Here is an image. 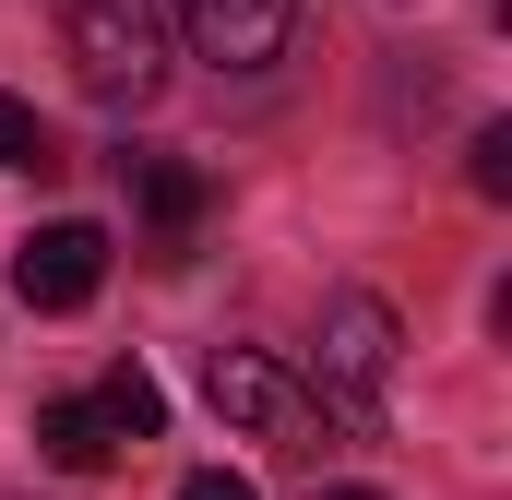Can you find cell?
<instances>
[{
	"instance_id": "6da1fadb",
	"label": "cell",
	"mask_w": 512,
	"mask_h": 500,
	"mask_svg": "<svg viewBox=\"0 0 512 500\" xmlns=\"http://www.w3.org/2000/svg\"><path fill=\"white\" fill-rule=\"evenodd\" d=\"M72 84L96 108H155L167 96V0H60Z\"/></svg>"
},
{
	"instance_id": "7a4b0ae2",
	"label": "cell",
	"mask_w": 512,
	"mask_h": 500,
	"mask_svg": "<svg viewBox=\"0 0 512 500\" xmlns=\"http://www.w3.org/2000/svg\"><path fill=\"white\" fill-rule=\"evenodd\" d=\"M203 393H215V417H227L239 441L286 453V465H310V453L334 441L322 393H310V381H286L274 358H262V346H215V358H203Z\"/></svg>"
},
{
	"instance_id": "3957f363",
	"label": "cell",
	"mask_w": 512,
	"mask_h": 500,
	"mask_svg": "<svg viewBox=\"0 0 512 500\" xmlns=\"http://www.w3.org/2000/svg\"><path fill=\"white\" fill-rule=\"evenodd\" d=\"M393 346H405V334H393V298H370V286H334V298H322V381H310V393H322L334 429H370V417H382Z\"/></svg>"
},
{
	"instance_id": "277c9868",
	"label": "cell",
	"mask_w": 512,
	"mask_h": 500,
	"mask_svg": "<svg viewBox=\"0 0 512 500\" xmlns=\"http://www.w3.org/2000/svg\"><path fill=\"white\" fill-rule=\"evenodd\" d=\"M179 48L215 60V72H274L286 36H298V0H167Z\"/></svg>"
},
{
	"instance_id": "5b68a950",
	"label": "cell",
	"mask_w": 512,
	"mask_h": 500,
	"mask_svg": "<svg viewBox=\"0 0 512 500\" xmlns=\"http://www.w3.org/2000/svg\"><path fill=\"white\" fill-rule=\"evenodd\" d=\"M96 286H108V227H84V215H60V227H36L12 250V298L24 310H84Z\"/></svg>"
},
{
	"instance_id": "8992f818",
	"label": "cell",
	"mask_w": 512,
	"mask_h": 500,
	"mask_svg": "<svg viewBox=\"0 0 512 500\" xmlns=\"http://www.w3.org/2000/svg\"><path fill=\"white\" fill-rule=\"evenodd\" d=\"M120 179H131V215L155 227V250H179L191 227H203V167H179V155H120Z\"/></svg>"
},
{
	"instance_id": "52a82bcc",
	"label": "cell",
	"mask_w": 512,
	"mask_h": 500,
	"mask_svg": "<svg viewBox=\"0 0 512 500\" xmlns=\"http://www.w3.org/2000/svg\"><path fill=\"white\" fill-rule=\"evenodd\" d=\"M36 453H48L60 477H96V465L120 453V429L96 417V393H48V405H36Z\"/></svg>"
},
{
	"instance_id": "ba28073f",
	"label": "cell",
	"mask_w": 512,
	"mask_h": 500,
	"mask_svg": "<svg viewBox=\"0 0 512 500\" xmlns=\"http://www.w3.org/2000/svg\"><path fill=\"white\" fill-rule=\"evenodd\" d=\"M96 417H108L120 441H155V429H167V381L143 370V358H120V370L96 381Z\"/></svg>"
},
{
	"instance_id": "9c48e42d",
	"label": "cell",
	"mask_w": 512,
	"mask_h": 500,
	"mask_svg": "<svg viewBox=\"0 0 512 500\" xmlns=\"http://www.w3.org/2000/svg\"><path fill=\"white\" fill-rule=\"evenodd\" d=\"M0 167H12V179H60V167H72V155H60V131L36 120L24 96H0Z\"/></svg>"
},
{
	"instance_id": "30bf717a",
	"label": "cell",
	"mask_w": 512,
	"mask_h": 500,
	"mask_svg": "<svg viewBox=\"0 0 512 500\" xmlns=\"http://www.w3.org/2000/svg\"><path fill=\"white\" fill-rule=\"evenodd\" d=\"M465 179L501 203V191H512V131H477V167H465Z\"/></svg>"
},
{
	"instance_id": "8fae6325",
	"label": "cell",
	"mask_w": 512,
	"mask_h": 500,
	"mask_svg": "<svg viewBox=\"0 0 512 500\" xmlns=\"http://www.w3.org/2000/svg\"><path fill=\"white\" fill-rule=\"evenodd\" d=\"M179 500H251V477H227V465H191V477H179Z\"/></svg>"
},
{
	"instance_id": "7c38bea8",
	"label": "cell",
	"mask_w": 512,
	"mask_h": 500,
	"mask_svg": "<svg viewBox=\"0 0 512 500\" xmlns=\"http://www.w3.org/2000/svg\"><path fill=\"white\" fill-rule=\"evenodd\" d=\"M310 500H382V489H310Z\"/></svg>"
}]
</instances>
